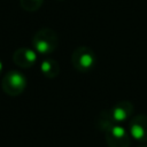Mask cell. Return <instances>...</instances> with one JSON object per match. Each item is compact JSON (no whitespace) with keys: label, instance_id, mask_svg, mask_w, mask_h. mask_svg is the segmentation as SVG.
<instances>
[{"label":"cell","instance_id":"1","mask_svg":"<svg viewBox=\"0 0 147 147\" xmlns=\"http://www.w3.org/2000/svg\"><path fill=\"white\" fill-rule=\"evenodd\" d=\"M59 45V37L53 29L42 28L38 30L32 37V48L38 55H51Z\"/></svg>","mask_w":147,"mask_h":147},{"label":"cell","instance_id":"2","mask_svg":"<svg viewBox=\"0 0 147 147\" xmlns=\"http://www.w3.org/2000/svg\"><path fill=\"white\" fill-rule=\"evenodd\" d=\"M71 63L77 71L86 74L95 67L96 55L92 48L87 46H79L71 54Z\"/></svg>","mask_w":147,"mask_h":147},{"label":"cell","instance_id":"3","mask_svg":"<svg viewBox=\"0 0 147 147\" xmlns=\"http://www.w3.org/2000/svg\"><path fill=\"white\" fill-rule=\"evenodd\" d=\"M25 87H26V78L22 72L17 70H10L3 75L1 82V88L7 95L17 96L24 92Z\"/></svg>","mask_w":147,"mask_h":147},{"label":"cell","instance_id":"4","mask_svg":"<svg viewBox=\"0 0 147 147\" xmlns=\"http://www.w3.org/2000/svg\"><path fill=\"white\" fill-rule=\"evenodd\" d=\"M105 140L108 147H130V132L121 124H113L105 131Z\"/></svg>","mask_w":147,"mask_h":147},{"label":"cell","instance_id":"5","mask_svg":"<svg viewBox=\"0 0 147 147\" xmlns=\"http://www.w3.org/2000/svg\"><path fill=\"white\" fill-rule=\"evenodd\" d=\"M129 132L131 138L139 142H147V115H137L130 118Z\"/></svg>","mask_w":147,"mask_h":147},{"label":"cell","instance_id":"6","mask_svg":"<svg viewBox=\"0 0 147 147\" xmlns=\"http://www.w3.org/2000/svg\"><path fill=\"white\" fill-rule=\"evenodd\" d=\"M133 109L134 107L132 102L127 100H123V101H118L111 108H109V114L115 124H121L131 118L133 114Z\"/></svg>","mask_w":147,"mask_h":147},{"label":"cell","instance_id":"7","mask_svg":"<svg viewBox=\"0 0 147 147\" xmlns=\"http://www.w3.org/2000/svg\"><path fill=\"white\" fill-rule=\"evenodd\" d=\"M38 60V54L33 48L29 47H20L17 48L13 54V61L14 63L23 69L31 68L36 64Z\"/></svg>","mask_w":147,"mask_h":147},{"label":"cell","instance_id":"8","mask_svg":"<svg viewBox=\"0 0 147 147\" xmlns=\"http://www.w3.org/2000/svg\"><path fill=\"white\" fill-rule=\"evenodd\" d=\"M40 71L41 74L46 77V78H49V79H53L55 77L59 76L60 74V64L57 63L56 60L52 59V57H45L42 59V61L40 62Z\"/></svg>","mask_w":147,"mask_h":147},{"label":"cell","instance_id":"9","mask_svg":"<svg viewBox=\"0 0 147 147\" xmlns=\"http://www.w3.org/2000/svg\"><path fill=\"white\" fill-rule=\"evenodd\" d=\"M113 124H115L110 117V114H109V109H106V110H102L99 115H98V118H96V126L99 127V130L101 131H106L108 127H110Z\"/></svg>","mask_w":147,"mask_h":147},{"label":"cell","instance_id":"10","mask_svg":"<svg viewBox=\"0 0 147 147\" xmlns=\"http://www.w3.org/2000/svg\"><path fill=\"white\" fill-rule=\"evenodd\" d=\"M44 0H20L21 7L25 11H36L42 6Z\"/></svg>","mask_w":147,"mask_h":147},{"label":"cell","instance_id":"11","mask_svg":"<svg viewBox=\"0 0 147 147\" xmlns=\"http://www.w3.org/2000/svg\"><path fill=\"white\" fill-rule=\"evenodd\" d=\"M2 72H3V63H2V61H1V59H0V77H1Z\"/></svg>","mask_w":147,"mask_h":147},{"label":"cell","instance_id":"12","mask_svg":"<svg viewBox=\"0 0 147 147\" xmlns=\"http://www.w3.org/2000/svg\"><path fill=\"white\" fill-rule=\"evenodd\" d=\"M138 147H147V145H140V146H138Z\"/></svg>","mask_w":147,"mask_h":147}]
</instances>
